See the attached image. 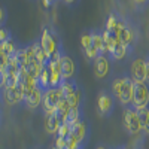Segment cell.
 I'll list each match as a JSON object with an SVG mask.
<instances>
[{"instance_id": "cell-36", "label": "cell", "mask_w": 149, "mask_h": 149, "mask_svg": "<svg viewBox=\"0 0 149 149\" xmlns=\"http://www.w3.org/2000/svg\"><path fill=\"white\" fill-rule=\"evenodd\" d=\"M95 149H109V148H106L104 145H98V146H97Z\"/></svg>"}, {"instance_id": "cell-10", "label": "cell", "mask_w": 149, "mask_h": 149, "mask_svg": "<svg viewBox=\"0 0 149 149\" xmlns=\"http://www.w3.org/2000/svg\"><path fill=\"white\" fill-rule=\"evenodd\" d=\"M81 48H82V52L84 55L86 57L88 61H94L98 55V51L94 48L93 45V34H91V30H85L82 31L81 34Z\"/></svg>"}, {"instance_id": "cell-34", "label": "cell", "mask_w": 149, "mask_h": 149, "mask_svg": "<svg viewBox=\"0 0 149 149\" xmlns=\"http://www.w3.org/2000/svg\"><path fill=\"white\" fill-rule=\"evenodd\" d=\"M2 103H3V98L2 94H0V124H2Z\"/></svg>"}, {"instance_id": "cell-27", "label": "cell", "mask_w": 149, "mask_h": 149, "mask_svg": "<svg viewBox=\"0 0 149 149\" xmlns=\"http://www.w3.org/2000/svg\"><path fill=\"white\" fill-rule=\"evenodd\" d=\"M9 60H10L9 57H6L3 52H0V72H5V70H6Z\"/></svg>"}, {"instance_id": "cell-13", "label": "cell", "mask_w": 149, "mask_h": 149, "mask_svg": "<svg viewBox=\"0 0 149 149\" xmlns=\"http://www.w3.org/2000/svg\"><path fill=\"white\" fill-rule=\"evenodd\" d=\"M72 134L82 145L86 146V142H88V137H90V125H88V122H86L85 119H81L76 124H73L72 125Z\"/></svg>"}, {"instance_id": "cell-3", "label": "cell", "mask_w": 149, "mask_h": 149, "mask_svg": "<svg viewBox=\"0 0 149 149\" xmlns=\"http://www.w3.org/2000/svg\"><path fill=\"white\" fill-rule=\"evenodd\" d=\"M148 106H149V84L136 82L131 107L136 110H142V109H148Z\"/></svg>"}, {"instance_id": "cell-38", "label": "cell", "mask_w": 149, "mask_h": 149, "mask_svg": "<svg viewBox=\"0 0 149 149\" xmlns=\"http://www.w3.org/2000/svg\"><path fill=\"white\" fill-rule=\"evenodd\" d=\"M51 149H60V148H57V146H52V148H51Z\"/></svg>"}, {"instance_id": "cell-5", "label": "cell", "mask_w": 149, "mask_h": 149, "mask_svg": "<svg viewBox=\"0 0 149 149\" xmlns=\"http://www.w3.org/2000/svg\"><path fill=\"white\" fill-rule=\"evenodd\" d=\"M122 119H124V127H125V130H127L130 134L137 136V134L143 130V128H142V124H140V119H139L137 110L133 109L131 106L124 109Z\"/></svg>"}, {"instance_id": "cell-14", "label": "cell", "mask_w": 149, "mask_h": 149, "mask_svg": "<svg viewBox=\"0 0 149 149\" xmlns=\"http://www.w3.org/2000/svg\"><path fill=\"white\" fill-rule=\"evenodd\" d=\"M43 90H40L39 86L29 95L26 97V100H24V106H26L29 110H34L37 109L39 106H42V98H43Z\"/></svg>"}, {"instance_id": "cell-17", "label": "cell", "mask_w": 149, "mask_h": 149, "mask_svg": "<svg viewBox=\"0 0 149 149\" xmlns=\"http://www.w3.org/2000/svg\"><path fill=\"white\" fill-rule=\"evenodd\" d=\"M60 119L57 118V115H45V122H43V127H45V131L48 134H55L57 136V131H58V127H60Z\"/></svg>"}, {"instance_id": "cell-21", "label": "cell", "mask_w": 149, "mask_h": 149, "mask_svg": "<svg viewBox=\"0 0 149 149\" xmlns=\"http://www.w3.org/2000/svg\"><path fill=\"white\" fill-rule=\"evenodd\" d=\"M122 85H124V76H116L110 81V94L113 95L116 100L121 94V90H122Z\"/></svg>"}, {"instance_id": "cell-30", "label": "cell", "mask_w": 149, "mask_h": 149, "mask_svg": "<svg viewBox=\"0 0 149 149\" xmlns=\"http://www.w3.org/2000/svg\"><path fill=\"white\" fill-rule=\"evenodd\" d=\"M55 3V0H43V6L48 9V8H51L52 5Z\"/></svg>"}, {"instance_id": "cell-20", "label": "cell", "mask_w": 149, "mask_h": 149, "mask_svg": "<svg viewBox=\"0 0 149 149\" xmlns=\"http://www.w3.org/2000/svg\"><path fill=\"white\" fill-rule=\"evenodd\" d=\"M37 86H39L40 90H43V91H46V90L51 88V76H49V69H48V66L43 67L39 79H37Z\"/></svg>"}, {"instance_id": "cell-40", "label": "cell", "mask_w": 149, "mask_h": 149, "mask_svg": "<svg viewBox=\"0 0 149 149\" xmlns=\"http://www.w3.org/2000/svg\"><path fill=\"white\" fill-rule=\"evenodd\" d=\"M146 60H148V63H149V55H148V58H146Z\"/></svg>"}, {"instance_id": "cell-29", "label": "cell", "mask_w": 149, "mask_h": 149, "mask_svg": "<svg viewBox=\"0 0 149 149\" xmlns=\"http://www.w3.org/2000/svg\"><path fill=\"white\" fill-rule=\"evenodd\" d=\"M5 82H6V74L5 72H0V91L5 88Z\"/></svg>"}, {"instance_id": "cell-4", "label": "cell", "mask_w": 149, "mask_h": 149, "mask_svg": "<svg viewBox=\"0 0 149 149\" xmlns=\"http://www.w3.org/2000/svg\"><path fill=\"white\" fill-rule=\"evenodd\" d=\"M112 33H115L116 37H118V39H119L124 45H125V46H128L130 49H133L134 40H136V33H134L133 27L130 26L127 21H124V19L119 17V21H118L115 30L112 31Z\"/></svg>"}, {"instance_id": "cell-37", "label": "cell", "mask_w": 149, "mask_h": 149, "mask_svg": "<svg viewBox=\"0 0 149 149\" xmlns=\"http://www.w3.org/2000/svg\"><path fill=\"white\" fill-rule=\"evenodd\" d=\"M116 149H128V148H124V146H121V148H116Z\"/></svg>"}, {"instance_id": "cell-16", "label": "cell", "mask_w": 149, "mask_h": 149, "mask_svg": "<svg viewBox=\"0 0 149 149\" xmlns=\"http://www.w3.org/2000/svg\"><path fill=\"white\" fill-rule=\"evenodd\" d=\"M19 48H21V45L15 40V37L12 36L10 39H8L6 42L2 43V52H3L6 57H9V58H14Z\"/></svg>"}, {"instance_id": "cell-35", "label": "cell", "mask_w": 149, "mask_h": 149, "mask_svg": "<svg viewBox=\"0 0 149 149\" xmlns=\"http://www.w3.org/2000/svg\"><path fill=\"white\" fill-rule=\"evenodd\" d=\"M146 82L149 84V63H148V70H146Z\"/></svg>"}, {"instance_id": "cell-6", "label": "cell", "mask_w": 149, "mask_h": 149, "mask_svg": "<svg viewBox=\"0 0 149 149\" xmlns=\"http://www.w3.org/2000/svg\"><path fill=\"white\" fill-rule=\"evenodd\" d=\"M115 109V97L107 90H102L97 97V110L102 116H110Z\"/></svg>"}, {"instance_id": "cell-9", "label": "cell", "mask_w": 149, "mask_h": 149, "mask_svg": "<svg viewBox=\"0 0 149 149\" xmlns=\"http://www.w3.org/2000/svg\"><path fill=\"white\" fill-rule=\"evenodd\" d=\"M146 70H148V60L143 57H136L130 66V76L134 82H146Z\"/></svg>"}, {"instance_id": "cell-12", "label": "cell", "mask_w": 149, "mask_h": 149, "mask_svg": "<svg viewBox=\"0 0 149 149\" xmlns=\"http://www.w3.org/2000/svg\"><path fill=\"white\" fill-rule=\"evenodd\" d=\"M93 69H94V74L98 79H104L109 72H110V61L107 55H98L94 61H93Z\"/></svg>"}, {"instance_id": "cell-31", "label": "cell", "mask_w": 149, "mask_h": 149, "mask_svg": "<svg viewBox=\"0 0 149 149\" xmlns=\"http://www.w3.org/2000/svg\"><path fill=\"white\" fill-rule=\"evenodd\" d=\"M133 2L137 5V6H145V5L149 2V0H133Z\"/></svg>"}, {"instance_id": "cell-23", "label": "cell", "mask_w": 149, "mask_h": 149, "mask_svg": "<svg viewBox=\"0 0 149 149\" xmlns=\"http://www.w3.org/2000/svg\"><path fill=\"white\" fill-rule=\"evenodd\" d=\"M70 134H72V125L67 122H61L58 127V131H57V136L58 137H63V139H67Z\"/></svg>"}, {"instance_id": "cell-24", "label": "cell", "mask_w": 149, "mask_h": 149, "mask_svg": "<svg viewBox=\"0 0 149 149\" xmlns=\"http://www.w3.org/2000/svg\"><path fill=\"white\" fill-rule=\"evenodd\" d=\"M118 21H119V17H118L116 14H110V15L107 17V19H106L104 29H106L107 31H113L115 27H116V24H118Z\"/></svg>"}, {"instance_id": "cell-1", "label": "cell", "mask_w": 149, "mask_h": 149, "mask_svg": "<svg viewBox=\"0 0 149 149\" xmlns=\"http://www.w3.org/2000/svg\"><path fill=\"white\" fill-rule=\"evenodd\" d=\"M39 42H40L42 48L45 49L46 55L49 57V60L60 58V55L63 54V48H61V39H60V36L55 31H52L51 29H48V27L43 29Z\"/></svg>"}, {"instance_id": "cell-15", "label": "cell", "mask_w": 149, "mask_h": 149, "mask_svg": "<svg viewBox=\"0 0 149 149\" xmlns=\"http://www.w3.org/2000/svg\"><path fill=\"white\" fill-rule=\"evenodd\" d=\"M79 90V85L76 84L74 79H67V81H63V84L60 85V91L63 94V97L69 102L70 98L76 94V91Z\"/></svg>"}, {"instance_id": "cell-22", "label": "cell", "mask_w": 149, "mask_h": 149, "mask_svg": "<svg viewBox=\"0 0 149 149\" xmlns=\"http://www.w3.org/2000/svg\"><path fill=\"white\" fill-rule=\"evenodd\" d=\"M81 119H82V107H74V106H72L69 115H67L66 122L70 124V125H73V124H76V122L81 121Z\"/></svg>"}, {"instance_id": "cell-19", "label": "cell", "mask_w": 149, "mask_h": 149, "mask_svg": "<svg viewBox=\"0 0 149 149\" xmlns=\"http://www.w3.org/2000/svg\"><path fill=\"white\" fill-rule=\"evenodd\" d=\"M70 109H72V104H70V103L66 100V98L63 97V98L60 100L58 106H57V110H55V115H57V118L60 119V122H66Z\"/></svg>"}, {"instance_id": "cell-28", "label": "cell", "mask_w": 149, "mask_h": 149, "mask_svg": "<svg viewBox=\"0 0 149 149\" xmlns=\"http://www.w3.org/2000/svg\"><path fill=\"white\" fill-rule=\"evenodd\" d=\"M54 146H57V148H60V149H66V146H67V139H63V137H58V136H55V145Z\"/></svg>"}, {"instance_id": "cell-11", "label": "cell", "mask_w": 149, "mask_h": 149, "mask_svg": "<svg viewBox=\"0 0 149 149\" xmlns=\"http://www.w3.org/2000/svg\"><path fill=\"white\" fill-rule=\"evenodd\" d=\"M60 67H61V74H63V79H73L74 73H76V63L74 60L67 55V54H61L60 55Z\"/></svg>"}, {"instance_id": "cell-7", "label": "cell", "mask_w": 149, "mask_h": 149, "mask_svg": "<svg viewBox=\"0 0 149 149\" xmlns=\"http://www.w3.org/2000/svg\"><path fill=\"white\" fill-rule=\"evenodd\" d=\"M134 85L136 82L133 81V78L130 74H125L124 76V85H122V90H121V94L118 97V102L119 104L125 109V107H130L133 104V97H134Z\"/></svg>"}, {"instance_id": "cell-39", "label": "cell", "mask_w": 149, "mask_h": 149, "mask_svg": "<svg viewBox=\"0 0 149 149\" xmlns=\"http://www.w3.org/2000/svg\"><path fill=\"white\" fill-rule=\"evenodd\" d=\"M0 52H2V43H0Z\"/></svg>"}, {"instance_id": "cell-25", "label": "cell", "mask_w": 149, "mask_h": 149, "mask_svg": "<svg viewBox=\"0 0 149 149\" xmlns=\"http://www.w3.org/2000/svg\"><path fill=\"white\" fill-rule=\"evenodd\" d=\"M10 37H12V34L6 27H0V43L6 42L8 39H10Z\"/></svg>"}, {"instance_id": "cell-33", "label": "cell", "mask_w": 149, "mask_h": 149, "mask_svg": "<svg viewBox=\"0 0 149 149\" xmlns=\"http://www.w3.org/2000/svg\"><path fill=\"white\" fill-rule=\"evenodd\" d=\"M143 131H145L146 134H149V116H148V119H146V122H145V125H143Z\"/></svg>"}, {"instance_id": "cell-26", "label": "cell", "mask_w": 149, "mask_h": 149, "mask_svg": "<svg viewBox=\"0 0 149 149\" xmlns=\"http://www.w3.org/2000/svg\"><path fill=\"white\" fill-rule=\"evenodd\" d=\"M6 18H8V12H6V8H5L2 3H0V27H5Z\"/></svg>"}, {"instance_id": "cell-32", "label": "cell", "mask_w": 149, "mask_h": 149, "mask_svg": "<svg viewBox=\"0 0 149 149\" xmlns=\"http://www.w3.org/2000/svg\"><path fill=\"white\" fill-rule=\"evenodd\" d=\"M63 2H64L67 6H73V5H76L79 0H63Z\"/></svg>"}, {"instance_id": "cell-2", "label": "cell", "mask_w": 149, "mask_h": 149, "mask_svg": "<svg viewBox=\"0 0 149 149\" xmlns=\"http://www.w3.org/2000/svg\"><path fill=\"white\" fill-rule=\"evenodd\" d=\"M63 98L60 88H49L43 93L42 98V112L45 115H54L60 100Z\"/></svg>"}, {"instance_id": "cell-8", "label": "cell", "mask_w": 149, "mask_h": 149, "mask_svg": "<svg viewBox=\"0 0 149 149\" xmlns=\"http://www.w3.org/2000/svg\"><path fill=\"white\" fill-rule=\"evenodd\" d=\"M2 98H3V103L8 104V106L24 104V100H26L19 84L17 86H12V88H3L2 90Z\"/></svg>"}, {"instance_id": "cell-18", "label": "cell", "mask_w": 149, "mask_h": 149, "mask_svg": "<svg viewBox=\"0 0 149 149\" xmlns=\"http://www.w3.org/2000/svg\"><path fill=\"white\" fill-rule=\"evenodd\" d=\"M131 52H133V49H130L128 46H125L122 42H118V45H116V48H115V51L109 55V58L115 60V61H122L124 58H127Z\"/></svg>"}]
</instances>
